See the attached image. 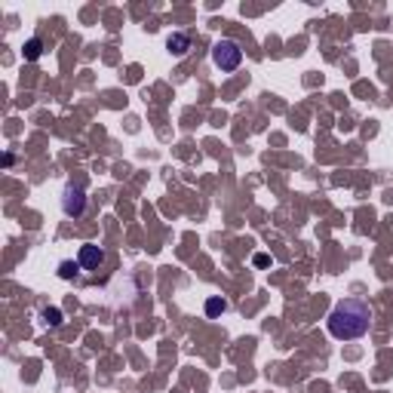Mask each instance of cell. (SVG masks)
Listing matches in <instances>:
<instances>
[{"mask_svg": "<svg viewBox=\"0 0 393 393\" xmlns=\"http://www.w3.org/2000/svg\"><path fill=\"white\" fill-rule=\"evenodd\" d=\"M40 56H43V40L40 37H31L28 43H25V59H28V62H37Z\"/></svg>", "mask_w": 393, "mask_h": 393, "instance_id": "8992f818", "label": "cell"}, {"mask_svg": "<svg viewBox=\"0 0 393 393\" xmlns=\"http://www.w3.org/2000/svg\"><path fill=\"white\" fill-rule=\"evenodd\" d=\"M77 261H80L83 270H99V265L104 261V252L99 246H92V243H86V246H80V255H77Z\"/></svg>", "mask_w": 393, "mask_h": 393, "instance_id": "277c9868", "label": "cell"}, {"mask_svg": "<svg viewBox=\"0 0 393 393\" xmlns=\"http://www.w3.org/2000/svg\"><path fill=\"white\" fill-rule=\"evenodd\" d=\"M212 62L215 68H222V71H237L240 62H243V49H240V43L237 40H218L215 47H212Z\"/></svg>", "mask_w": 393, "mask_h": 393, "instance_id": "7a4b0ae2", "label": "cell"}, {"mask_svg": "<svg viewBox=\"0 0 393 393\" xmlns=\"http://www.w3.org/2000/svg\"><path fill=\"white\" fill-rule=\"evenodd\" d=\"M77 270H80V261H62V265H59V277H62V279H74Z\"/></svg>", "mask_w": 393, "mask_h": 393, "instance_id": "52a82bcc", "label": "cell"}, {"mask_svg": "<svg viewBox=\"0 0 393 393\" xmlns=\"http://www.w3.org/2000/svg\"><path fill=\"white\" fill-rule=\"evenodd\" d=\"M228 310V301L224 298H209L206 301V317H218V313Z\"/></svg>", "mask_w": 393, "mask_h": 393, "instance_id": "ba28073f", "label": "cell"}, {"mask_svg": "<svg viewBox=\"0 0 393 393\" xmlns=\"http://www.w3.org/2000/svg\"><path fill=\"white\" fill-rule=\"evenodd\" d=\"M166 49H169V56H176V59L188 56V49H191V37H188L185 31H172L169 37H166Z\"/></svg>", "mask_w": 393, "mask_h": 393, "instance_id": "5b68a950", "label": "cell"}, {"mask_svg": "<svg viewBox=\"0 0 393 393\" xmlns=\"http://www.w3.org/2000/svg\"><path fill=\"white\" fill-rule=\"evenodd\" d=\"M329 335L338 338V341H353V338H363L372 326V308L369 301L363 298H341L332 308L329 320Z\"/></svg>", "mask_w": 393, "mask_h": 393, "instance_id": "6da1fadb", "label": "cell"}, {"mask_svg": "<svg viewBox=\"0 0 393 393\" xmlns=\"http://www.w3.org/2000/svg\"><path fill=\"white\" fill-rule=\"evenodd\" d=\"M43 322H47V326H62V310L59 308H43Z\"/></svg>", "mask_w": 393, "mask_h": 393, "instance_id": "9c48e42d", "label": "cell"}, {"mask_svg": "<svg viewBox=\"0 0 393 393\" xmlns=\"http://www.w3.org/2000/svg\"><path fill=\"white\" fill-rule=\"evenodd\" d=\"M62 212L68 218H80L86 212V194L80 185H68L65 194H62Z\"/></svg>", "mask_w": 393, "mask_h": 393, "instance_id": "3957f363", "label": "cell"}]
</instances>
